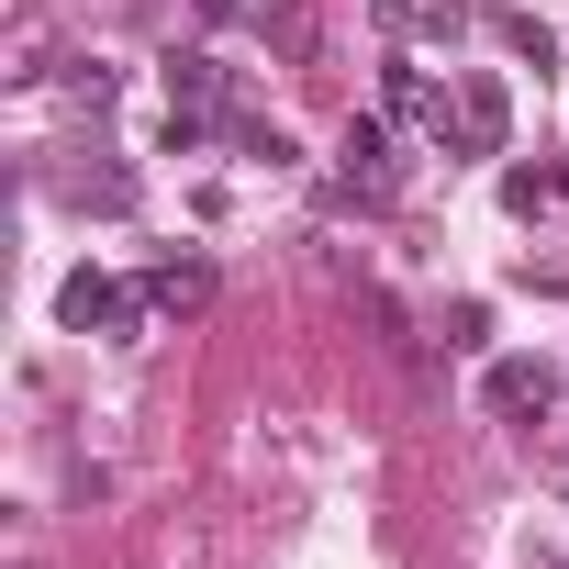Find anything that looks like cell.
Here are the masks:
<instances>
[{
	"mask_svg": "<svg viewBox=\"0 0 569 569\" xmlns=\"http://www.w3.org/2000/svg\"><path fill=\"white\" fill-rule=\"evenodd\" d=\"M558 569H569V558H558Z\"/></svg>",
	"mask_w": 569,
	"mask_h": 569,
	"instance_id": "cell-11",
	"label": "cell"
},
{
	"mask_svg": "<svg viewBox=\"0 0 569 569\" xmlns=\"http://www.w3.org/2000/svg\"><path fill=\"white\" fill-rule=\"evenodd\" d=\"M447 134H458V157H502V134H513V101H502V79H458V101H447Z\"/></svg>",
	"mask_w": 569,
	"mask_h": 569,
	"instance_id": "cell-2",
	"label": "cell"
},
{
	"mask_svg": "<svg viewBox=\"0 0 569 569\" xmlns=\"http://www.w3.org/2000/svg\"><path fill=\"white\" fill-rule=\"evenodd\" d=\"M391 190H402V168H391V123L358 112V123L336 134V201H391Z\"/></svg>",
	"mask_w": 569,
	"mask_h": 569,
	"instance_id": "cell-1",
	"label": "cell"
},
{
	"mask_svg": "<svg viewBox=\"0 0 569 569\" xmlns=\"http://www.w3.org/2000/svg\"><path fill=\"white\" fill-rule=\"evenodd\" d=\"M391 112H402V123H425V134H447V90H436L413 57H391Z\"/></svg>",
	"mask_w": 569,
	"mask_h": 569,
	"instance_id": "cell-8",
	"label": "cell"
},
{
	"mask_svg": "<svg viewBox=\"0 0 569 569\" xmlns=\"http://www.w3.org/2000/svg\"><path fill=\"white\" fill-rule=\"evenodd\" d=\"M480 402H491V413H547V402H558V369H547V358H502V369L480 380Z\"/></svg>",
	"mask_w": 569,
	"mask_h": 569,
	"instance_id": "cell-6",
	"label": "cell"
},
{
	"mask_svg": "<svg viewBox=\"0 0 569 569\" xmlns=\"http://www.w3.org/2000/svg\"><path fill=\"white\" fill-rule=\"evenodd\" d=\"M123 313H134V302H123V279H101V268H68V279H57V325L90 336V325H123Z\"/></svg>",
	"mask_w": 569,
	"mask_h": 569,
	"instance_id": "cell-5",
	"label": "cell"
},
{
	"mask_svg": "<svg viewBox=\"0 0 569 569\" xmlns=\"http://www.w3.org/2000/svg\"><path fill=\"white\" fill-rule=\"evenodd\" d=\"M380 34H391L402 57H425V46H458L469 12H458V0H380Z\"/></svg>",
	"mask_w": 569,
	"mask_h": 569,
	"instance_id": "cell-3",
	"label": "cell"
},
{
	"mask_svg": "<svg viewBox=\"0 0 569 569\" xmlns=\"http://www.w3.org/2000/svg\"><path fill=\"white\" fill-rule=\"evenodd\" d=\"M502 201H513V212H547V201H569V168H513Z\"/></svg>",
	"mask_w": 569,
	"mask_h": 569,
	"instance_id": "cell-10",
	"label": "cell"
},
{
	"mask_svg": "<svg viewBox=\"0 0 569 569\" xmlns=\"http://www.w3.org/2000/svg\"><path fill=\"white\" fill-rule=\"evenodd\" d=\"M491 34H502V46H513L525 68H547V57H558V34H547L536 12H491Z\"/></svg>",
	"mask_w": 569,
	"mask_h": 569,
	"instance_id": "cell-9",
	"label": "cell"
},
{
	"mask_svg": "<svg viewBox=\"0 0 569 569\" xmlns=\"http://www.w3.org/2000/svg\"><path fill=\"white\" fill-rule=\"evenodd\" d=\"M212 101H223V68H212V57H179V68H168V134L190 146V134L212 123Z\"/></svg>",
	"mask_w": 569,
	"mask_h": 569,
	"instance_id": "cell-4",
	"label": "cell"
},
{
	"mask_svg": "<svg viewBox=\"0 0 569 569\" xmlns=\"http://www.w3.org/2000/svg\"><path fill=\"white\" fill-rule=\"evenodd\" d=\"M212 302V268L201 257H157L146 268V313H201Z\"/></svg>",
	"mask_w": 569,
	"mask_h": 569,
	"instance_id": "cell-7",
	"label": "cell"
}]
</instances>
